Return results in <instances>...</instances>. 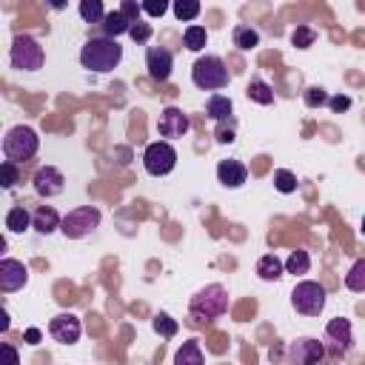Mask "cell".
Segmentation results:
<instances>
[{"label":"cell","instance_id":"1","mask_svg":"<svg viewBox=\"0 0 365 365\" xmlns=\"http://www.w3.org/2000/svg\"><path fill=\"white\" fill-rule=\"evenodd\" d=\"M123 60V46L117 43V37H91L86 40V46L80 48V66L94 71V74H108L120 66Z\"/></svg>","mask_w":365,"mask_h":365},{"label":"cell","instance_id":"2","mask_svg":"<svg viewBox=\"0 0 365 365\" xmlns=\"http://www.w3.org/2000/svg\"><path fill=\"white\" fill-rule=\"evenodd\" d=\"M228 311V291L222 285H205L200 288L194 297H191V317L197 322H208V319H217Z\"/></svg>","mask_w":365,"mask_h":365},{"label":"cell","instance_id":"3","mask_svg":"<svg viewBox=\"0 0 365 365\" xmlns=\"http://www.w3.org/2000/svg\"><path fill=\"white\" fill-rule=\"evenodd\" d=\"M191 80L202 91H220L228 86V68L217 54H205L191 66Z\"/></svg>","mask_w":365,"mask_h":365},{"label":"cell","instance_id":"4","mask_svg":"<svg viewBox=\"0 0 365 365\" xmlns=\"http://www.w3.org/2000/svg\"><path fill=\"white\" fill-rule=\"evenodd\" d=\"M37 148H40V137L29 125H14L3 137V154H6V160L26 163V160H31L37 154Z\"/></svg>","mask_w":365,"mask_h":365},{"label":"cell","instance_id":"5","mask_svg":"<svg viewBox=\"0 0 365 365\" xmlns=\"http://www.w3.org/2000/svg\"><path fill=\"white\" fill-rule=\"evenodd\" d=\"M9 60H11V68H17V71H37V68H43L46 54H43V46L31 34H17L11 40Z\"/></svg>","mask_w":365,"mask_h":365},{"label":"cell","instance_id":"6","mask_svg":"<svg viewBox=\"0 0 365 365\" xmlns=\"http://www.w3.org/2000/svg\"><path fill=\"white\" fill-rule=\"evenodd\" d=\"M325 288L314 279H305V282H297L294 291H291V305L297 314H305V317H319L322 308H325Z\"/></svg>","mask_w":365,"mask_h":365},{"label":"cell","instance_id":"7","mask_svg":"<svg viewBox=\"0 0 365 365\" xmlns=\"http://www.w3.org/2000/svg\"><path fill=\"white\" fill-rule=\"evenodd\" d=\"M143 165L151 177H165L174 171L177 165V151L168 140H154L145 145V154H143Z\"/></svg>","mask_w":365,"mask_h":365},{"label":"cell","instance_id":"8","mask_svg":"<svg viewBox=\"0 0 365 365\" xmlns=\"http://www.w3.org/2000/svg\"><path fill=\"white\" fill-rule=\"evenodd\" d=\"M100 225V211L94 205H80L74 211H68L60 222V231L68 237V240H80L86 234H91L94 228Z\"/></svg>","mask_w":365,"mask_h":365},{"label":"cell","instance_id":"9","mask_svg":"<svg viewBox=\"0 0 365 365\" xmlns=\"http://www.w3.org/2000/svg\"><path fill=\"white\" fill-rule=\"evenodd\" d=\"M188 128H191V123H188V114H185L182 108H177V106H165V108L160 111V120H157V131H160V137H165V140H177V137H185Z\"/></svg>","mask_w":365,"mask_h":365},{"label":"cell","instance_id":"10","mask_svg":"<svg viewBox=\"0 0 365 365\" xmlns=\"http://www.w3.org/2000/svg\"><path fill=\"white\" fill-rule=\"evenodd\" d=\"M48 334H51V339L60 342V345H74V342L80 339V334H83V322H80V317H74V314L66 311V314L51 317Z\"/></svg>","mask_w":365,"mask_h":365},{"label":"cell","instance_id":"11","mask_svg":"<svg viewBox=\"0 0 365 365\" xmlns=\"http://www.w3.org/2000/svg\"><path fill=\"white\" fill-rule=\"evenodd\" d=\"M29 282V268L20 259L3 257L0 259V291L3 294H14Z\"/></svg>","mask_w":365,"mask_h":365},{"label":"cell","instance_id":"12","mask_svg":"<svg viewBox=\"0 0 365 365\" xmlns=\"http://www.w3.org/2000/svg\"><path fill=\"white\" fill-rule=\"evenodd\" d=\"M325 336L334 342V348H331V356H345L348 354V348L354 345V331H351V319H345V317H334L328 325H325Z\"/></svg>","mask_w":365,"mask_h":365},{"label":"cell","instance_id":"13","mask_svg":"<svg viewBox=\"0 0 365 365\" xmlns=\"http://www.w3.org/2000/svg\"><path fill=\"white\" fill-rule=\"evenodd\" d=\"M31 182H34V191H37L40 197L48 200V197L63 194V182H66V177H63V171L54 168V165H40V168L34 171Z\"/></svg>","mask_w":365,"mask_h":365},{"label":"cell","instance_id":"14","mask_svg":"<svg viewBox=\"0 0 365 365\" xmlns=\"http://www.w3.org/2000/svg\"><path fill=\"white\" fill-rule=\"evenodd\" d=\"M325 354H328L325 345H322L319 339H311V336H302V339L291 342V348H288V359H291V362H299V365H314V362H319Z\"/></svg>","mask_w":365,"mask_h":365},{"label":"cell","instance_id":"15","mask_svg":"<svg viewBox=\"0 0 365 365\" xmlns=\"http://www.w3.org/2000/svg\"><path fill=\"white\" fill-rule=\"evenodd\" d=\"M145 68H148V77L154 83H165L171 77V68H174V57L168 48H148L145 51Z\"/></svg>","mask_w":365,"mask_h":365},{"label":"cell","instance_id":"16","mask_svg":"<svg viewBox=\"0 0 365 365\" xmlns=\"http://www.w3.org/2000/svg\"><path fill=\"white\" fill-rule=\"evenodd\" d=\"M217 180H220L225 188H240V185L248 180V168H245V163H240V160H220V165H217Z\"/></svg>","mask_w":365,"mask_h":365},{"label":"cell","instance_id":"17","mask_svg":"<svg viewBox=\"0 0 365 365\" xmlns=\"http://www.w3.org/2000/svg\"><path fill=\"white\" fill-rule=\"evenodd\" d=\"M60 222H63V217H60L51 205H40V208L31 214V228H34L37 234H51V231L60 228Z\"/></svg>","mask_w":365,"mask_h":365},{"label":"cell","instance_id":"18","mask_svg":"<svg viewBox=\"0 0 365 365\" xmlns=\"http://www.w3.org/2000/svg\"><path fill=\"white\" fill-rule=\"evenodd\" d=\"M205 111H208V117H211L214 123H225V120H231V114H234V103H231L225 94H211V97L205 100Z\"/></svg>","mask_w":365,"mask_h":365},{"label":"cell","instance_id":"19","mask_svg":"<svg viewBox=\"0 0 365 365\" xmlns=\"http://www.w3.org/2000/svg\"><path fill=\"white\" fill-rule=\"evenodd\" d=\"M100 29H103V34H106V37H120V34H128L131 20H128L120 9H117V11H106V17H103Z\"/></svg>","mask_w":365,"mask_h":365},{"label":"cell","instance_id":"20","mask_svg":"<svg viewBox=\"0 0 365 365\" xmlns=\"http://www.w3.org/2000/svg\"><path fill=\"white\" fill-rule=\"evenodd\" d=\"M282 271H285V262H282L277 254H265V257H259V262H257V277L265 279V282L279 279Z\"/></svg>","mask_w":365,"mask_h":365},{"label":"cell","instance_id":"21","mask_svg":"<svg viewBox=\"0 0 365 365\" xmlns=\"http://www.w3.org/2000/svg\"><path fill=\"white\" fill-rule=\"evenodd\" d=\"M245 94H248V100H254V103H259V106H271V103H274V88H271L265 80H259V77H254V80L245 86Z\"/></svg>","mask_w":365,"mask_h":365},{"label":"cell","instance_id":"22","mask_svg":"<svg viewBox=\"0 0 365 365\" xmlns=\"http://www.w3.org/2000/svg\"><path fill=\"white\" fill-rule=\"evenodd\" d=\"M6 228L14 231V234H23L26 228H31V214L23 205H11L9 214H6Z\"/></svg>","mask_w":365,"mask_h":365},{"label":"cell","instance_id":"23","mask_svg":"<svg viewBox=\"0 0 365 365\" xmlns=\"http://www.w3.org/2000/svg\"><path fill=\"white\" fill-rule=\"evenodd\" d=\"M234 46H237L240 51L257 48V46H259V31L251 29V26H237V29H234Z\"/></svg>","mask_w":365,"mask_h":365},{"label":"cell","instance_id":"24","mask_svg":"<svg viewBox=\"0 0 365 365\" xmlns=\"http://www.w3.org/2000/svg\"><path fill=\"white\" fill-rule=\"evenodd\" d=\"M285 271H288V274H294V277L308 274V271H311V257H308V251H302V248L291 251V254H288V259H285Z\"/></svg>","mask_w":365,"mask_h":365},{"label":"cell","instance_id":"25","mask_svg":"<svg viewBox=\"0 0 365 365\" xmlns=\"http://www.w3.org/2000/svg\"><path fill=\"white\" fill-rule=\"evenodd\" d=\"M205 354L200 351V342H185L177 354H174V362L177 365H202Z\"/></svg>","mask_w":365,"mask_h":365},{"label":"cell","instance_id":"26","mask_svg":"<svg viewBox=\"0 0 365 365\" xmlns=\"http://www.w3.org/2000/svg\"><path fill=\"white\" fill-rule=\"evenodd\" d=\"M345 288L354 291V294H362L365 291V259H356L348 274H345Z\"/></svg>","mask_w":365,"mask_h":365},{"label":"cell","instance_id":"27","mask_svg":"<svg viewBox=\"0 0 365 365\" xmlns=\"http://www.w3.org/2000/svg\"><path fill=\"white\" fill-rule=\"evenodd\" d=\"M182 43H185L188 51H202L205 43H208V31H205V26H188L185 34H182Z\"/></svg>","mask_w":365,"mask_h":365},{"label":"cell","instance_id":"28","mask_svg":"<svg viewBox=\"0 0 365 365\" xmlns=\"http://www.w3.org/2000/svg\"><path fill=\"white\" fill-rule=\"evenodd\" d=\"M171 9H174V17L188 23V20H197L200 17V0H171Z\"/></svg>","mask_w":365,"mask_h":365},{"label":"cell","instance_id":"29","mask_svg":"<svg viewBox=\"0 0 365 365\" xmlns=\"http://www.w3.org/2000/svg\"><path fill=\"white\" fill-rule=\"evenodd\" d=\"M77 11H80V17H83L86 23H103V17H106L103 0H80Z\"/></svg>","mask_w":365,"mask_h":365},{"label":"cell","instance_id":"30","mask_svg":"<svg viewBox=\"0 0 365 365\" xmlns=\"http://www.w3.org/2000/svg\"><path fill=\"white\" fill-rule=\"evenodd\" d=\"M151 325H154V331L160 334V336H165V339H171L177 331H180V322L177 319H171L168 314H154V319H151Z\"/></svg>","mask_w":365,"mask_h":365},{"label":"cell","instance_id":"31","mask_svg":"<svg viewBox=\"0 0 365 365\" xmlns=\"http://www.w3.org/2000/svg\"><path fill=\"white\" fill-rule=\"evenodd\" d=\"M274 188H277L279 194H294V191H297V177H294V171L277 168V171H274Z\"/></svg>","mask_w":365,"mask_h":365},{"label":"cell","instance_id":"32","mask_svg":"<svg viewBox=\"0 0 365 365\" xmlns=\"http://www.w3.org/2000/svg\"><path fill=\"white\" fill-rule=\"evenodd\" d=\"M20 163H14V160H3L0 163V174H3V188H14L17 182H20V168H17Z\"/></svg>","mask_w":365,"mask_h":365},{"label":"cell","instance_id":"33","mask_svg":"<svg viewBox=\"0 0 365 365\" xmlns=\"http://www.w3.org/2000/svg\"><path fill=\"white\" fill-rule=\"evenodd\" d=\"M314 40H317V31L308 29V26H297V29L291 31V43H294L297 48H308V46H314Z\"/></svg>","mask_w":365,"mask_h":365},{"label":"cell","instance_id":"34","mask_svg":"<svg viewBox=\"0 0 365 365\" xmlns=\"http://www.w3.org/2000/svg\"><path fill=\"white\" fill-rule=\"evenodd\" d=\"M302 100H305L308 108H317V106L328 103V94H325V88H319V86H308L305 94H302Z\"/></svg>","mask_w":365,"mask_h":365},{"label":"cell","instance_id":"35","mask_svg":"<svg viewBox=\"0 0 365 365\" xmlns=\"http://www.w3.org/2000/svg\"><path fill=\"white\" fill-rule=\"evenodd\" d=\"M128 37H131L134 43H148V40H151V26H148V23H143V20H137V23H131Z\"/></svg>","mask_w":365,"mask_h":365},{"label":"cell","instance_id":"36","mask_svg":"<svg viewBox=\"0 0 365 365\" xmlns=\"http://www.w3.org/2000/svg\"><path fill=\"white\" fill-rule=\"evenodd\" d=\"M168 3H171V0H140L143 11H145L148 17H163V14L168 11Z\"/></svg>","mask_w":365,"mask_h":365},{"label":"cell","instance_id":"37","mask_svg":"<svg viewBox=\"0 0 365 365\" xmlns=\"http://www.w3.org/2000/svg\"><path fill=\"white\" fill-rule=\"evenodd\" d=\"M120 11L131 20V23H137L140 20V11H143V6H137V0H123L120 3Z\"/></svg>","mask_w":365,"mask_h":365},{"label":"cell","instance_id":"38","mask_svg":"<svg viewBox=\"0 0 365 365\" xmlns=\"http://www.w3.org/2000/svg\"><path fill=\"white\" fill-rule=\"evenodd\" d=\"M225 123H217V143H234V125L225 128Z\"/></svg>","mask_w":365,"mask_h":365},{"label":"cell","instance_id":"39","mask_svg":"<svg viewBox=\"0 0 365 365\" xmlns=\"http://www.w3.org/2000/svg\"><path fill=\"white\" fill-rule=\"evenodd\" d=\"M328 106H331L334 111H345V108H351V97H348V94H336V97L328 100Z\"/></svg>","mask_w":365,"mask_h":365},{"label":"cell","instance_id":"40","mask_svg":"<svg viewBox=\"0 0 365 365\" xmlns=\"http://www.w3.org/2000/svg\"><path fill=\"white\" fill-rule=\"evenodd\" d=\"M26 342H29V345H37V342H40V331H37V328H29V331H26Z\"/></svg>","mask_w":365,"mask_h":365},{"label":"cell","instance_id":"41","mask_svg":"<svg viewBox=\"0 0 365 365\" xmlns=\"http://www.w3.org/2000/svg\"><path fill=\"white\" fill-rule=\"evenodd\" d=\"M66 3H68V0H46V6H48V9H54V11H63V9H66Z\"/></svg>","mask_w":365,"mask_h":365},{"label":"cell","instance_id":"42","mask_svg":"<svg viewBox=\"0 0 365 365\" xmlns=\"http://www.w3.org/2000/svg\"><path fill=\"white\" fill-rule=\"evenodd\" d=\"M359 231H362V237H365V217H362V228H359Z\"/></svg>","mask_w":365,"mask_h":365}]
</instances>
